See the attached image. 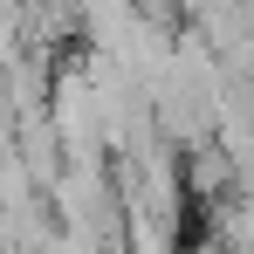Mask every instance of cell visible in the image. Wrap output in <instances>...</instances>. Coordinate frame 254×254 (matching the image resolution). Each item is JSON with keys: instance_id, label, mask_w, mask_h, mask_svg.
Segmentation results:
<instances>
[{"instance_id": "obj_1", "label": "cell", "mask_w": 254, "mask_h": 254, "mask_svg": "<svg viewBox=\"0 0 254 254\" xmlns=\"http://www.w3.org/2000/svg\"><path fill=\"white\" fill-rule=\"evenodd\" d=\"M179 186H186V199H227L241 179H234V158L220 144H192L179 158Z\"/></svg>"}, {"instance_id": "obj_2", "label": "cell", "mask_w": 254, "mask_h": 254, "mask_svg": "<svg viewBox=\"0 0 254 254\" xmlns=\"http://www.w3.org/2000/svg\"><path fill=\"white\" fill-rule=\"evenodd\" d=\"M248 7H254V0H248Z\"/></svg>"}]
</instances>
